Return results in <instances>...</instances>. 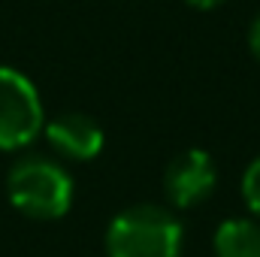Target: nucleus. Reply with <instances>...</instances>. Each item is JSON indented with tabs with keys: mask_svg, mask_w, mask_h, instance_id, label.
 Returning a JSON list of instances; mask_svg holds the SVG:
<instances>
[{
	"mask_svg": "<svg viewBox=\"0 0 260 257\" xmlns=\"http://www.w3.org/2000/svg\"><path fill=\"white\" fill-rule=\"evenodd\" d=\"M215 257H260V221L227 218L218 224L212 239Z\"/></svg>",
	"mask_w": 260,
	"mask_h": 257,
	"instance_id": "nucleus-6",
	"label": "nucleus"
},
{
	"mask_svg": "<svg viewBox=\"0 0 260 257\" xmlns=\"http://www.w3.org/2000/svg\"><path fill=\"white\" fill-rule=\"evenodd\" d=\"M242 200H245L251 218L260 221V154L245 167V173H242Z\"/></svg>",
	"mask_w": 260,
	"mask_h": 257,
	"instance_id": "nucleus-7",
	"label": "nucleus"
},
{
	"mask_svg": "<svg viewBox=\"0 0 260 257\" xmlns=\"http://www.w3.org/2000/svg\"><path fill=\"white\" fill-rule=\"evenodd\" d=\"M49 145L67 160H94L103 151V127L85 112H64L46 124Z\"/></svg>",
	"mask_w": 260,
	"mask_h": 257,
	"instance_id": "nucleus-5",
	"label": "nucleus"
},
{
	"mask_svg": "<svg viewBox=\"0 0 260 257\" xmlns=\"http://www.w3.org/2000/svg\"><path fill=\"white\" fill-rule=\"evenodd\" d=\"M191 9H200V12H209V9H218L224 0H185Z\"/></svg>",
	"mask_w": 260,
	"mask_h": 257,
	"instance_id": "nucleus-9",
	"label": "nucleus"
},
{
	"mask_svg": "<svg viewBox=\"0 0 260 257\" xmlns=\"http://www.w3.org/2000/svg\"><path fill=\"white\" fill-rule=\"evenodd\" d=\"M9 203L34 221H58L73 206V179L52 157H24L9 170Z\"/></svg>",
	"mask_w": 260,
	"mask_h": 257,
	"instance_id": "nucleus-2",
	"label": "nucleus"
},
{
	"mask_svg": "<svg viewBox=\"0 0 260 257\" xmlns=\"http://www.w3.org/2000/svg\"><path fill=\"white\" fill-rule=\"evenodd\" d=\"M218 185V170L209 151L185 148L164 170V194L173 209H194L206 203Z\"/></svg>",
	"mask_w": 260,
	"mask_h": 257,
	"instance_id": "nucleus-4",
	"label": "nucleus"
},
{
	"mask_svg": "<svg viewBox=\"0 0 260 257\" xmlns=\"http://www.w3.org/2000/svg\"><path fill=\"white\" fill-rule=\"evenodd\" d=\"M248 49H251L254 61L260 64V12L254 15V21H251V27H248Z\"/></svg>",
	"mask_w": 260,
	"mask_h": 257,
	"instance_id": "nucleus-8",
	"label": "nucleus"
},
{
	"mask_svg": "<svg viewBox=\"0 0 260 257\" xmlns=\"http://www.w3.org/2000/svg\"><path fill=\"white\" fill-rule=\"evenodd\" d=\"M46 127L37 85L15 67H0V151L30 145Z\"/></svg>",
	"mask_w": 260,
	"mask_h": 257,
	"instance_id": "nucleus-3",
	"label": "nucleus"
},
{
	"mask_svg": "<svg viewBox=\"0 0 260 257\" xmlns=\"http://www.w3.org/2000/svg\"><path fill=\"white\" fill-rule=\"evenodd\" d=\"M185 227L157 203L118 212L106 227V257H182Z\"/></svg>",
	"mask_w": 260,
	"mask_h": 257,
	"instance_id": "nucleus-1",
	"label": "nucleus"
}]
</instances>
